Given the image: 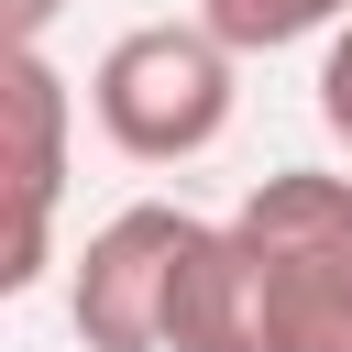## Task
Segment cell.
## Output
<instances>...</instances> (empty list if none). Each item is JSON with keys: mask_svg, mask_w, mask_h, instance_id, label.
Listing matches in <instances>:
<instances>
[{"mask_svg": "<svg viewBox=\"0 0 352 352\" xmlns=\"http://www.w3.org/2000/svg\"><path fill=\"white\" fill-rule=\"evenodd\" d=\"M220 242L253 352H352V176L275 165L220 220Z\"/></svg>", "mask_w": 352, "mask_h": 352, "instance_id": "cell-1", "label": "cell"}, {"mask_svg": "<svg viewBox=\"0 0 352 352\" xmlns=\"http://www.w3.org/2000/svg\"><path fill=\"white\" fill-rule=\"evenodd\" d=\"M242 110V55L187 11V22H132L110 33V55L88 66V121L110 132V154L132 165H187L231 132Z\"/></svg>", "mask_w": 352, "mask_h": 352, "instance_id": "cell-2", "label": "cell"}, {"mask_svg": "<svg viewBox=\"0 0 352 352\" xmlns=\"http://www.w3.org/2000/svg\"><path fill=\"white\" fill-rule=\"evenodd\" d=\"M187 242H198V209H165V198L110 209L88 231V253L66 264V330L88 352H165V308H176Z\"/></svg>", "mask_w": 352, "mask_h": 352, "instance_id": "cell-3", "label": "cell"}, {"mask_svg": "<svg viewBox=\"0 0 352 352\" xmlns=\"http://www.w3.org/2000/svg\"><path fill=\"white\" fill-rule=\"evenodd\" d=\"M0 110H11V264H0V286L22 297L33 275H44V253H55V198H66V132H77V88H66V66L33 44V55H0Z\"/></svg>", "mask_w": 352, "mask_h": 352, "instance_id": "cell-4", "label": "cell"}, {"mask_svg": "<svg viewBox=\"0 0 352 352\" xmlns=\"http://www.w3.org/2000/svg\"><path fill=\"white\" fill-rule=\"evenodd\" d=\"M198 22H209L231 55H275V44L341 33V22H352V0H198Z\"/></svg>", "mask_w": 352, "mask_h": 352, "instance_id": "cell-5", "label": "cell"}, {"mask_svg": "<svg viewBox=\"0 0 352 352\" xmlns=\"http://www.w3.org/2000/svg\"><path fill=\"white\" fill-rule=\"evenodd\" d=\"M319 121H330V143L352 154V22L319 44Z\"/></svg>", "mask_w": 352, "mask_h": 352, "instance_id": "cell-6", "label": "cell"}, {"mask_svg": "<svg viewBox=\"0 0 352 352\" xmlns=\"http://www.w3.org/2000/svg\"><path fill=\"white\" fill-rule=\"evenodd\" d=\"M55 11H66V0H0V33H11V55H33V44L55 33Z\"/></svg>", "mask_w": 352, "mask_h": 352, "instance_id": "cell-7", "label": "cell"}]
</instances>
